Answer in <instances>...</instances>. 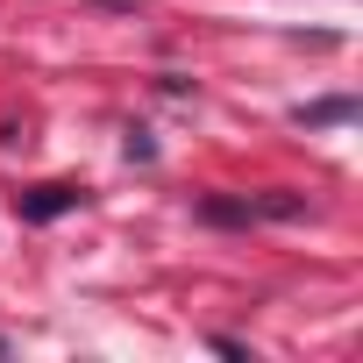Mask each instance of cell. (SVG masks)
Instances as JSON below:
<instances>
[{
    "mask_svg": "<svg viewBox=\"0 0 363 363\" xmlns=\"http://www.w3.org/2000/svg\"><path fill=\"white\" fill-rule=\"evenodd\" d=\"M72 207H79L72 186H36V193L22 200V221H57V214H72Z\"/></svg>",
    "mask_w": 363,
    "mask_h": 363,
    "instance_id": "1",
    "label": "cell"
},
{
    "mask_svg": "<svg viewBox=\"0 0 363 363\" xmlns=\"http://www.w3.org/2000/svg\"><path fill=\"white\" fill-rule=\"evenodd\" d=\"M0 356H8V342H0Z\"/></svg>",
    "mask_w": 363,
    "mask_h": 363,
    "instance_id": "4",
    "label": "cell"
},
{
    "mask_svg": "<svg viewBox=\"0 0 363 363\" xmlns=\"http://www.w3.org/2000/svg\"><path fill=\"white\" fill-rule=\"evenodd\" d=\"M93 8H143V0H93Z\"/></svg>",
    "mask_w": 363,
    "mask_h": 363,
    "instance_id": "3",
    "label": "cell"
},
{
    "mask_svg": "<svg viewBox=\"0 0 363 363\" xmlns=\"http://www.w3.org/2000/svg\"><path fill=\"white\" fill-rule=\"evenodd\" d=\"M306 121H349V100H320V107H306Z\"/></svg>",
    "mask_w": 363,
    "mask_h": 363,
    "instance_id": "2",
    "label": "cell"
}]
</instances>
